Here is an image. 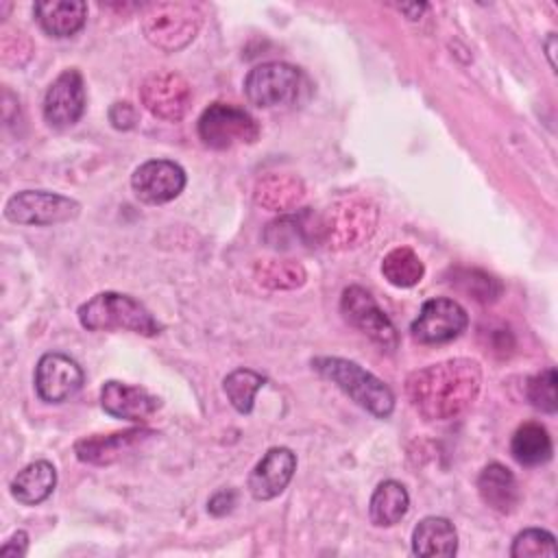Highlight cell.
Wrapping results in <instances>:
<instances>
[{
  "label": "cell",
  "instance_id": "cell-5",
  "mask_svg": "<svg viewBox=\"0 0 558 558\" xmlns=\"http://www.w3.org/2000/svg\"><path fill=\"white\" fill-rule=\"evenodd\" d=\"M377 227V209L364 198H344L320 216V242L333 251L362 246Z\"/></svg>",
  "mask_w": 558,
  "mask_h": 558
},
{
  "label": "cell",
  "instance_id": "cell-14",
  "mask_svg": "<svg viewBox=\"0 0 558 558\" xmlns=\"http://www.w3.org/2000/svg\"><path fill=\"white\" fill-rule=\"evenodd\" d=\"M83 371L65 353H46L35 366V390L46 403H63L83 386Z\"/></svg>",
  "mask_w": 558,
  "mask_h": 558
},
{
  "label": "cell",
  "instance_id": "cell-31",
  "mask_svg": "<svg viewBox=\"0 0 558 558\" xmlns=\"http://www.w3.org/2000/svg\"><path fill=\"white\" fill-rule=\"evenodd\" d=\"M238 501V493L233 488H220L218 493H214L207 501V510L214 514V517H222V514H229L233 510Z\"/></svg>",
  "mask_w": 558,
  "mask_h": 558
},
{
  "label": "cell",
  "instance_id": "cell-9",
  "mask_svg": "<svg viewBox=\"0 0 558 558\" xmlns=\"http://www.w3.org/2000/svg\"><path fill=\"white\" fill-rule=\"evenodd\" d=\"M340 312L351 327L368 336L381 349L392 351L397 347L399 336L392 320L384 314V310L377 305V301L366 288L362 286L344 288L340 296Z\"/></svg>",
  "mask_w": 558,
  "mask_h": 558
},
{
  "label": "cell",
  "instance_id": "cell-13",
  "mask_svg": "<svg viewBox=\"0 0 558 558\" xmlns=\"http://www.w3.org/2000/svg\"><path fill=\"white\" fill-rule=\"evenodd\" d=\"M44 120L54 129L76 124L85 111V83L76 68L63 70L46 89Z\"/></svg>",
  "mask_w": 558,
  "mask_h": 558
},
{
  "label": "cell",
  "instance_id": "cell-15",
  "mask_svg": "<svg viewBox=\"0 0 558 558\" xmlns=\"http://www.w3.org/2000/svg\"><path fill=\"white\" fill-rule=\"evenodd\" d=\"M100 405L113 418L146 421L161 408V399L142 386L109 379L100 388Z\"/></svg>",
  "mask_w": 558,
  "mask_h": 558
},
{
  "label": "cell",
  "instance_id": "cell-33",
  "mask_svg": "<svg viewBox=\"0 0 558 558\" xmlns=\"http://www.w3.org/2000/svg\"><path fill=\"white\" fill-rule=\"evenodd\" d=\"M425 9H427V4H418V2H414V4H399V11H403L410 20H418Z\"/></svg>",
  "mask_w": 558,
  "mask_h": 558
},
{
  "label": "cell",
  "instance_id": "cell-2",
  "mask_svg": "<svg viewBox=\"0 0 558 558\" xmlns=\"http://www.w3.org/2000/svg\"><path fill=\"white\" fill-rule=\"evenodd\" d=\"M312 366L318 375L336 384L344 395H349L360 408H364L373 416L388 418L392 414L395 410L392 390L360 364L344 357H336V355H320L312 360Z\"/></svg>",
  "mask_w": 558,
  "mask_h": 558
},
{
  "label": "cell",
  "instance_id": "cell-29",
  "mask_svg": "<svg viewBox=\"0 0 558 558\" xmlns=\"http://www.w3.org/2000/svg\"><path fill=\"white\" fill-rule=\"evenodd\" d=\"M525 392H527V401L536 410H541L545 414H556L558 399H556V371H554V366H547L541 373H536L534 377H530L527 386H525Z\"/></svg>",
  "mask_w": 558,
  "mask_h": 558
},
{
  "label": "cell",
  "instance_id": "cell-28",
  "mask_svg": "<svg viewBox=\"0 0 558 558\" xmlns=\"http://www.w3.org/2000/svg\"><path fill=\"white\" fill-rule=\"evenodd\" d=\"M512 558H538V556H556V538L551 532L541 527H527L519 532L510 547Z\"/></svg>",
  "mask_w": 558,
  "mask_h": 558
},
{
  "label": "cell",
  "instance_id": "cell-17",
  "mask_svg": "<svg viewBox=\"0 0 558 558\" xmlns=\"http://www.w3.org/2000/svg\"><path fill=\"white\" fill-rule=\"evenodd\" d=\"M153 429H144V427H131L124 432H111V434H92L85 436L81 440H76L74 445V453L81 462L87 464H111L118 458L124 456V451H129L131 447H135L137 442H142L146 436H153Z\"/></svg>",
  "mask_w": 558,
  "mask_h": 558
},
{
  "label": "cell",
  "instance_id": "cell-8",
  "mask_svg": "<svg viewBox=\"0 0 558 558\" xmlns=\"http://www.w3.org/2000/svg\"><path fill=\"white\" fill-rule=\"evenodd\" d=\"M78 214L81 205L74 198L46 190H22L4 205L7 220L15 225H61Z\"/></svg>",
  "mask_w": 558,
  "mask_h": 558
},
{
  "label": "cell",
  "instance_id": "cell-4",
  "mask_svg": "<svg viewBox=\"0 0 558 558\" xmlns=\"http://www.w3.org/2000/svg\"><path fill=\"white\" fill-rule=\"evenodd\" d=\"M142 33L163 52L183 50L198 33L203 13L192 2H153L142 11Z\"/></svg>",
  "mask_w": 558,
  "mask_h": 558
},
{
  "label": "cell",
  "instance_id": "cell-10",
  "mask_svg": "<svg viewBox=\"0 0 558 558\" xmlns=\"http://www.w3.org/2000/svg\"><path fill=\"white\" fill-rule=\"evenodd\" d=\"M140 100L155 118L177 122L192 105V87L177 72H155L142 83Z\"/></svg>",
  "mask_w": 558,
  "mask_h": 558
},
{
  "label": "cell",
  "instance_id": "cell-25",
  "mask_svg": "<svg viewBox=\"0 0 558 558\" xmlns=\"http://www.w3.org/2000/svg\"><path fill=\"white\" fill-rule=\"evenodd\" d=\"M381 275L397 288H412L423 279L425 266L410 246H395L381 259Z\"/></svg>",
  "mask_w": 558,
  "mask_h": 558
},
{
  "label": "cell",
  "instance_id": "cell-11",
  "mask_svg": "<svg viewBox=\"0 0 558 558\" xmlns=\"http://www.w3.org/2000/svg\"><path fill=\"white\" fill-rule=\"evenodd\" d=\"M469 325L466 310L447 296H436L423 303L412 323V336L423 344H442L458 338Z\"/></svg>",
  "mask_w": 558,
  "mask_h": 558
},
{
  "label": "cell",
  "instance_id": "cell-6",
  "mask_svg": "<svg viewBox=\"0 0 558 558\" xmlns=\"http://www.w3.org/2000/svg\"><path fill=\"white\" fill-rule=\"evenodd\" d=\"M198 137L207 148L227 150L259 137L257 120L233 102H211L198 118Z\"/></svg>",
  "mask_w": 558,
  "mask_h": 558
},
{
  "label": "cell",
  "instance_id": "cell-20",
  "mask_svg": "<svg viewBox=\"0 0 558 558\" xmlns=\"http://www.w3.org/2000/svg\"><path fill=\"white\" fill-rule=\"evenodd\" d=\"M255 203L268 211H292L305 198V185L294 174H266L255 183Z\"/></svg>",
  "mask_w": 558,
  "mask_h": 558
},
{
  "label": "cell",
  "instance_id": "cell-1",
  "mask_svg": "<svg viewBox=\"0 0 558 558\" xmlns=\"http://www.w3.org/2000/svg\"><path fill=\"white\" fill-rule=\"evenodd\" d=\"M482 388V368L471 357H451L405 379V397L425 421H451L464 414Z\"/></svg>",
  "mask_w": 558,
  "mask_h": 558
},
{
  "label": "cell",
  "instance_id": "cell-24",
  "mask_svg": "<svg viewBox=\"0 0 558 558\" xmlns=\"http://www.w3.org/2000/svg\"><path fill=\"white\" fill-rule=\"evenodd\" d=\"M510 453L523 466L545 464L551 458V453H554L551 436H549V432L541 423H534V421L523 423L512 434Z\"/></svg>",
  "mask_w": 558,
  "mask_h": 558
},
{
  "label": "cell",
  "instance_id": "cell-21",
  "mask_svg": "<svg viewBox=\"0 0 558 558\" xmlns=\"http://www.w3.org/2000/svg\"><path fill=\"white\" fill-rule=\"evenodd\" d=\"M57 486V469L48 460H35L26 464L11 480V495L24 506H37L52 495Z\"/></svg>",
  "mask_w": 558,
  "mask_h": 558
},
{
  "label": "cell",
  "instance_id": "cell-23",
  "mask_svg": "<svg viewBox=\"0 0 558 558\" xmlns=\"http://www.w3.org/2000/svg\"><path fill=\"white\" fill-rule=\"evenodd\" d=\"M410 508V495L405 486L397 480H386L377 484L368 501V517L373 525L390 527L399 523Z\"/></svg>",
  "mask_w": 558,
  "mask_h": 558
},
{
  "label": "cell",
  "instance_id": "cell-12",
  "mask_svg": "<svg viewBox=\"0 0 558 558\" xmlns=\"http://www.w3.org/2000/svg\"><path fill=\"white\" fill-rule=\"evenodd\" d=\"M131 187L142 203L163 205L185 187V170L170 159H148L131 174Z\"/></svg>",
  "mask_w": 558,
  "mask_h": 558
},
{
  "label": "cell",
  "instance_id": "cell-18",
  "mask_svg": "<svg viewBox=\"0 0 558 558\" xmlns=\"http://www.w3.org/2000/svg\"><path fill=\"white\" fill-rule=\"evenodd\" d=\"M477 493L482 501L499 514L514 512V508L521 501L517 477L510 473V469H506L499 462H490L482 469L477 477Z\"/></svg>",
  "mask_w": 558,
  "mask_h": 558
},
{
  "label": "cell",
  "instance_id": "cell-30",
  "mask_svg": "<svg viewBox=\"0 0 558 558\" xmlns=\"http://www.w3.org/2000/svg\"><path fill=\"white\" fill-rule=\"evenodd\" d=\"M109 122L118 131H129L137 124V109L129 100H118L109 107Z\"/></svg>",
  "mask_w": 558,
  "mask_h": 558
},
{
  "label": "cell",
  "instance_id": "cell-26",
  "mask_svg": "<svg viewBox=\"0 0 558 558\" xmlns=\"http://www.w3.org/2000/svg\"><path fill=\"white\" fill-rule=\"evenodd\" d=\"M253 275L268 290H294L307 279L305 268L294 259H259L253 266Z\"/></svg>",
  "mask_w": 558,
  "mask_h": 558
},
{
  "label": "cell",
  "instance_id": "cell-22",
  "mask_svg": "<svg viewBox=\"0 0 558 558\" xmlns=\"http://www.w3.org/2000/svg\"><path fill=\"white\" fill-rule=\"evenodd\" d=\"M412 551L416 556H453L458 551V534L449 519L425 517L412 532Z\"/></svg>",
  "mask_w": 558,
  "mask_h": 558
},
{
  "label": "cell",
  "instance_id": "cell-34",
  "mask_svg": "<svg viewBox=\"0 0 558 558\" xmlns=\"http://www.w3.org/2000/svg\"><path fill=\"white\" fill-rule=\"evenodd\" d=\"M554 44H556V35L549 33V39H547L545 48H547V59H549V65H551V68H554Z\"/></svg>",
  "mask_w": 558,
  "mask_h": 558
},
{
  "label": "cell",
  "instance_id": "cell-19",
  "mask_svg": "<svg viewBox=\"0 0 558 558\" xmlns=\"http://www.w3.org/2000/svg\"><path fill=\"white\" fill-rule=\"evenodd\" d=\"M35 17L50 37H72L87 20V4L81 0H44L35 4Z\"/></svg>",
  "mask_w": 558,
  "mask_h": 558
},
{
  "label": "cell",
  "instance_id": "cell-16",
  "mask_svg": "<svg viewBox=\"0 0 558 558\" xmlns=\"http://www.w3.org/2000/svg\"><path fill=\"white\" fill-rule=\"evenodd\" d=\"M296 471V456L288 447H272L248 475V493L257 501L275 499L286 490Z\"/></svg>",
  "mask_w": 558,
  "mask_h": 558
},
{
  "label": "cell",
  "instance_id": "cell-7",
  "mask_svg": "<svg viewBox=\"0 0 558 558\" xmlns=\"http://www.w3.org/2000/svg\"><path fill=\"white\" fill-rule=\"evenodd\" d=\"M301 87V70L283 61L259 63L244 78V94L248 102L262 109L292 105L299 98Z\"/></svg>",
  "mask_w": 558,
  "mask_h": 558
},
{
  "label": "cell",
  "instance_id": "cell-32",
  "mask_svg": "<svg viewBox=\"0 0 558 558\" xmlns=\"http://www.w3.org/2000/svg\"><path fill=\"white\" fill-rule=\"evenodd\" d=\"M26 551H28V534L24 530L13 532V536L0 547V556L20 558V556H26Z\"/></svg>",
  "mask_w": 558,
  "mask_h": 558
},
{
  "label": "cell",
  "instance_id": "cell-3",
  "mask_svg": "<svg viewBox=\"0 0 558 558\" xmlns=\"http://www.w3.org/2000/svg\"><path fill=\"white\" fill-rule=\"evenodd\" d=\"M78 323L89 331H133L140 336H157L161 325L133 296L122 292H98L78 307Z\"/></svg>",
  "mask_w": 558,
  "mask_h": 558
},
{
  "label": "cell",
  "instance_id": "cell-27",
  "mask_svg": "<svg viewBox=\"0 0 558 558\" xmlns=\"http://www.w3.org/2000/svg\"><path fill=\"white\" fill-rule=\"evenodd\" d=\"M266 384V377L251 368H235L222 379V390L229 403L240 412L248 414L253 410V401L257 390Z\"/></svg>",
  "mask_w": 558,
  "mask_h": 558
}]
</instances>
